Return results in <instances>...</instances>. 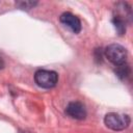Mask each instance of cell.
I'll return each instance as SVG.
<instances>
[{"mask_svg":"<svg viewBox=\"0 0 133 133\" xmlns=\"http://www.w3.org/2000/svg\"><path fill=\"white\" fill-rule=\"evenodd\" d=\"M59 21L66 27H69L74 33H79L81 31V22L78 17L71 12H63L59 17Z\"/></svg>","mask_w":133,"mask_h":133,"instance_id":"5","label":"cell"},{"mask_svg":"<svg viewBox=\"0 0 133 133\" xmlns=\"http://www.w3.org/2000/svg\"><path fill=\"white\" fill-rule=\"evenodd\" d=\"M3 68H4V61H3V59L0 57V70L3 69Z\"/></svg>","mask_w":133,"mask_h":133,"instance_id":"9","label":"cell"},{"mask_svg":"<svg viewBox=\"0 0 133 133\" xmlns=\"http://www.w3.org/2000/svg\"><path fill=\"white\" fill-rule=\"evenodd\" d=\"M65 113L75 119H84L86 117V109L85 106L78 101L70 102L65 108Z\"/></svg>","mask_w":133,"mask_h":133,"instance_id":"4","label":"cell"},{"mask_svg":"<svg viewBox=\"0 0 133 133\" xmlns=\"http://www.w3.org/2000/svg\"><path fill=\"white\" fill-rule=\"evenodd\" d=\"M112 24L119 35H122L126 32V20L123 17L115 15L112 19Z\"/></svg>","mask_w":133,"mask_h":133,"instance_id":"6","label":"cell"},{"mask_svg":"<svg viewBox=\"0 0 133 133\" xmlns=\"http://www.w3.org/2000/svg\"><path fill=\"white\" fill-rule=\"evenodd\" d=\"M19 133H32V132H29V131H26V130H23V131H20Z\"/></svg>","mask_w":133,"mask_h":133,"instance_id":"10","label":"cell"},{"mask_svg":"<svg viewBox=\"0 0 133 133\" xmlns=\"http://www.w3.org/2000/svg\"><path fill=\"white\" fill-rule=\"evenodd\" d=\"M104 53H105L106 58L115 65H121V64L126 63L127 56H128L127 50L118 44L109 45L108 47H106Z\"/></svg>","mask_w":133,"mask_h":133,"instance_id":"2","label":"cell"},{"mask_svg":"<svg viewBox=\"0 0 133 133\" xmlns=\"http://www.w3.org/2000/svg\"><path fill=\"white\" fill-rule=\"evenodd\" d=\"M35 83L42 88H52L58 81V74L49 70H37L34 74Z\"/></svg>","mask_w":133,"mask_h":133,"instance_id":"3","label":"cell"},{"mask_svg":"<svg viewBox=\"0 0 133 133\" xmlns=\"http://www.w3.org/2000/svg\"><path fill=\"white\" fill-rule=\"evenodd\" d=\"M130 66L126 63L124 64H121V65H116V69H115V73L117 75V77H119L121 79H125L127 78L129 75H130Z\"/></svg>","mask_w":133,"mask_h":133,"instance_id":"7","label":"cell"},{"mask_svg":"<svg viewBox=\"0 0 133 133\" xmlns=\"http://www.w3.org/2000/svg\"><path fill=\"white\" fill-rule=\"evenodd\" d=\"M36 3L37 2H32V1H20V2H17L16 5L22 9H30L34 5H36Z\"/></svg>","mask_w":133,"mask_h":133,"instance_id":"8","label":"cell"},{"mask_svg":"<svg viewBox=\"0 0 133 133\" xmlns=\"http://www.w3.org/2000/svg\"><path fill=\"white\" fill-rule=\"evenodd\" d=\"M130 116L127 114H119L115 112L107 113L104 117V124L107 128L113 131H122L129 127L130 125Z\"/></svg>","mask_w":133,"mask_h":133,"instance_id":"1","label":"cell"}]
</instances>
